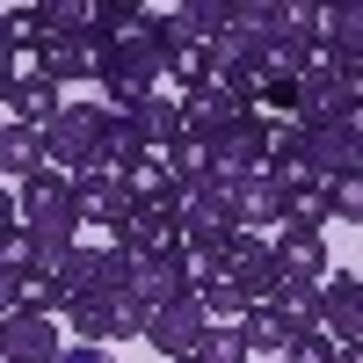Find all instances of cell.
<instances>
[{"instance_id": "1", "label": "cell", "mask_w": 363, "mask_h": 363, "mask_svg": "<svg viewBox=\"0 0 363 363\" xmlns=\"http://www.w3.org/2000/svg\"><path fill=\"white\" fill-rule=\"evenodd\" d=\"M160 73H167V58H160V44H153V22H145L138 37L95 51V80H102V95H109V116H124L131 102L160 95Z\"/></svg>"}, {"instance_id": "2", "label": "cell", "mask_w": 363, "mask_h": 363, "mask_svg": "<svg viewBox=\"0 0 363 363\" xmlns=\"http://www.w3.org/2000/svg\"><path fill=\"white\" fill-rule=\"evenodd\" d=\"M15 225L29 240H51V247H80V211H73V189H66V174H29L22 189H15Z\"/></svg>"}, {"instance_id": "3", "label": "cell", "mask_w": 363, "mask_h": 363, "mask_svg": "<svg viewBox=\"0 0 363 363\" xmlns=\"http://www.w3.org/2000/svg\"><path fill=\"white\" fill-rule=\"evenodd\" d=\"M102 124H109V109L95 102H66L51 116V131H44V167L51 174H87V167H102Z\"/></svg>"}, {"instance_id": "4", "label": "cell", "mask_w": 363, "mask_h": 363, "mask_svg": "<svg viewBox=\"0 0 363 363\" xmlns=\"http://www.w3.org/2000/svg\"><path fill=\"white\" fill-rule=\"evenodd\" d=\"M363 160V116L349 124H327V131H298V167L313 182H335V174H356Z\"/></svg>"}, {"instance_id": "5", "label": "cell", "mask_w": 363, "mask_h": 363, "mask_svg": "<svg viewBox=\"0 0 363 363\" xmlns=\"http://www.w3.org/2000/svg\"><path fill=\"white\" fill-rule=\"evenodd\" d=\"M320 335L335 342V349H356L363 335V284H356V269H335V277H320Z\"/></svg>"}, {"instance_id": "6", "label": "cell", "mask_w": 363, "mask_h": 363, "mask_svg": "<svg viewBox=\"0 0 363 363\" xmlns=\"http://www.w3.org/2000/svg\"><path fill=\"white\" fill-rule=\"evenodd\" d=\"M66 189H73V211H80V225H124L131 218V189H124V174H109V167H87V174H73L66 182Z\"/></svg>"}, {"instance_id": "7", "label": "cell", "mask_w": 363, "mask_h": 363, "mask_svg": "<svg viewBox=\"0 0 363 363\" xmlns=\"http://www.w3.org/2000/svg\"><path fill=\"white\" fill-rule=\"evenodd\" d=\"M203 327H211V313L196 306V291H189V298H167V306H153V313H145V327H138V335L153 342L160 356H189V349L203 342Z\"/></svg>"}, {"instance_id": "8", "label": "cell", "mask_w": 363, "mask_h": 363, "mask_svg": "<svg viewBox=\"0 0 363 363\" xmlns=\"http://www.w3.org/2000/svg\"><path fill=\"white\" fill-rule=\"evenodd\" d=\"M66 320L80 327V342H87V349H102V342H124V335H138V327H145V313L131 306L124 291H102V298H80V306H73Z\"/></svg>"}, {"instance_id": "9", "label": "cell", "mask_w": 363, "mask_h": 363, "mask_svg": "<svg viewBox=\"0 0 363 363\" xmlns=\"http://www.w3.org/2000/svg\"><path fill=\"white\" fill-rule=\"evenodd\" d=\"M174 109H182V138L211 145V138H218V131L233 124V116H240V95H233V87H225L218 73H211L203 87H189V95H174Z\"/></svg>"}, {"instance_id": "10", "label": "cell", "mask_w": 363, "mask_h": 363, "mask_svg": "<svg viewBox=\"0 0 363 363\" xmlns=\"http://www.w3.org/2000/svg\"><path fill=\"white\" fill-rule=\"evenodd\" d=\"M109 247L124 255V262H167V255H182V218H160V211H131V218L109 233Z\"/></svg>"}, {"instance_id": "11", "label": "cell", "mask_w": 363, "mask_h": 363, "mask_svg": "<svg viewBox=\"0 0 363 363\" xmlns=\"http://www.w3.org/2000/svg\"><path fill=\"white\" fill-rule=\"evenodd\" d=\"M58 356V320L37 306H15L0 320V363H51Z\"/></svg>"}, {"instance_id": "12", "label": "cell", "mask_w": 363, "mask_h": 363, "mask_svg": "<svg viewBox=\"0 0 363 363\" xmlns=\"http://www.w3.org/2000/svg\"><path fill=\"white\" fill-rule=\"evenodd\" d=\"M262 153H269V116H262V109H240L233 124L211 138V160H218V174H255Z\"/></svg>"}, {"instance_id": "13", "label": "cell", "mask_w": 363, "mask_h": 363, "mask_svg": "<svg viewBox=\"0 0 363 363\" xmlns=\"http://www.w3.org/2000/svg\"><path fill=\"white\" fill-rule=\"evenodd\" d=\"M225 277L240 284L247 306L277 298V262H269V240H262V233H233V240H225Z\"/></svg>"}, {"instance_id": "14", "label": "cell", "mask_w": 363, "mask_h": 363, "mask_svg": "<svg viewBox=\"0 0 363 363\" xmlns=\"http://www.w3.org/2000/svg\"><path fill=\"white\" fill-rule=\"evenodd\" d=\"M269 262H277V284H320L327 277V240L320 233H298V225H277Z\"/></svg>"}, {"instance_id": "15", "label": "cell", "mask_w": 363, "mask_h": 363, "mask_svg": "<svg viewBox=\"0 0 363 363\" xmlns=\"http://www.w3.org/2000/svg\"><path fill=\"white\" fill-rule=\"evenodd\" d=\"M196 291V277H189V262L182 255H167V262H131V284H124V298L138 313H153V306H167V298H189Z\"/></svg>"}, {"instance_id": "16", "label": "cell", "mask_w": 363, "mask_h": 363, "mask_svg": "<svg viewBox=\"0 0 363 363\" xmlns=\"http://www.w3.org/2000/svg\"><path fill=\"white\" fill-rule=\"evenodd\" d=\"M124 124H131V138H138V153H153V160H167L174 145H182V109H174V95H145V102H131Z\"/></svg>"}, {"instance_id": "17", "label": "cell", "mask_w": 363, "mask_h": 363, "mask_svg": "<svg viewBox=\"0 0 363 363\" xmlns=\"http://www.w3.org/2000/svg\"><path fill=\"white\" fill-rule=\"evenodd\" d=\"M284 218V182L277 174H240V233H262V225H277Z\"/></svg>"}, {"instance_id": "18", "label": "cell", "mask_w": 363, "mask_h": 363, "mask_svg": "<svg viewBox=\"0 0 363 363\" xmlns=\"http://www.w3.org/2000/svg\"><path fill=\"white\" fill-rule=\"evenodd\" d=\"M44 174V131H22V124H0V182H22Z\"/></svg>"}, {"instance_id": "19", "label": "cell", "mask_w": 363, "mask_h": 363, "mask_svg": "<svg viewBox=\"0 0 363 363\" xmlns=\"http://www.w3.org/2000/svg\"><path fill=\"white\" fill-rule=\"evenodd\" d=\"M37 66L51 87H73V80H95V58H87V44H37Z\"/></svg>"}, {"instance_id": "20", "label": "cell", "mask_w": 363, "mask_h": 363, "mask_svg": "<svg viewBox=\"0 0 363 363\" xmlns=\"http://www.w3.org/2000/svg\"><path fill=\"white\" fill-rule=\"evenodd\" d=\"M196 306H203L211 320H240V313H247V298H240V284L225 277V269H196Z\"/></svg>"}, {"instance_id": "21", "label": "cell", "mask_w": 363, "mask_h": 363, "mask_svg": "<svg viewBox=\"0 0 363 363\" xmlns=\"http://www.w3.org/2000/svg\"><path fill=\"white\" fill-rule=\"evenodd\" d=\"M189 356H196V363H255V356H247V335H240V320H211L203 342H196Z\"/></svg>"}, {"instance_id": "22", "label": "cell", "mask_w": 363, "mask_h": 363, "mask_svg": "<svg viewBox=\"0 0 363 363\" xmlns=\"http://www.w3.org/2000/svg\"><path fill=\"white\" fill-rule=\"evenodd\" d=\"M160 167L174 174V189H182V196H189L196 182H211V174H218V160H211V145H196V138H182V145H174V153H167Z\"/></svg>"}, {"instance_id": "23", "label": "cell", "mask_w": 363, "mask_h": 363, "mask_svg": "<svg viewBox=\"0 0 363 363\" xmlns=\"http://www.w3.org/2000/svg\"><path fill=\"white\" fill-rule=\"evenodd\" d=\"M327 218H342V225L363 218V174H335L327 182Z\"/></svg>"}, {"instance_id": "24", "label": "cell", "mask_w": 363, "mask_h": 363, "mask_svg": "<svg viewBox=\"0 0 363 363\" xmlns=\"http://www.w3.org/2000/svg\"><path fill=\"white\" fill-rule=\"evenodd\" d=\"M269 306H284L298 327H313V320H320V284H277V298H269Z\"/></svg>"}, {"instance_id": "25", "label": "cell", "mask_w": 363, "mask_h": 363, "mask_svg": "<svg viewBox=\"0 0 363 363\" xmlns=\"http://www.w3.org/2000/svg\"><path fill=\"white\" fill-rule=\"evenodd\" d=\"M335 356H342V349H335V342H327V335H320V327H313V335H298V342L284 349V363H335Z\"/></svg>"}, {"instance_id": "26", "label": "cell", "mask_w": 363, "mask_h": 363, "mask_svg": "<svg viewBox=\"0 0 363 363\" xmlns=\"http://www.w3.org/2000/svg\"><path fill=\"white\" fill-rule=\"evenodd\" d=\"M15 277H22V269H0V320H8V313L22 306V298H15Z\"/></svg>"}, {"instance_id": "27", "label": "cell", "mask_w": 363, "mask_h": 363, "mask_svg": "<svg viewBox=\"0 0 363 363\" xmlns=\"http://www.w3.org/2000/svg\"><path fill=\"white\" fill-rule=\"evenodd\" d=\"M51 363H109V356H102V349H87V342H80V349H58Z\"/></svg>"}, {"instance_id": "28", "label": "cell", "mask_w": 363, "mask_h": 363, "mask_svg": "<svg viewBox=\"0 0 363 363\" xmlns=\"http://www.w3.org/2000/svg\"><path fill=\"white\" fill-rule=\"evenodd\" d=\"M0 225H15V189H0Z\"/></svg>"}, {"instance_id": "29", "label": "cell", "mask_w": 363, "mask_h": 363, "mask_svg": "<svg viewBox=\"0 0 363 363\" xmlns=\"http://www.w3.org/2000/svg\"><path fill=\"white\" fill-rule=\"evenodd\" d=\"M8 58H15V44H8V37H0V87H8Z\"/></svg>"}, {"instance_id": "30", "label": "cell", "mask_w": 363, "mask_h": 363, "mask_svg": "<svg viewBox=\"0 0 363 363\" xmlns=\"http://www.w3.org/2000/svg\"><path fill=\"white\" fill-rule=\"evenodd\" d=\"M167 363H196V356H167Z\"/></svg>"}]
</instances>
